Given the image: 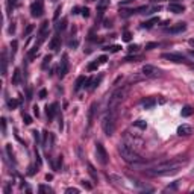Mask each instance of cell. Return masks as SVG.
I'll return each instance as SVG.
<instances>
[{"label":"cell","instance_id":"6da1fadb","mask_svg":"<svg viewBox=\"0 0 194 194\" xmlns=\"http://www.w3.org/2000/svg\"><path fill=\"white\" fill-rule=\"evenodd\" d=\"M184 164H185L184 161H178V159L164 161V162H159V164L147 168V175H150V176H168V175L179 172V168H182Z\"/></svg>","mask_w":194,"mask_h":194},{"label":"cell","instance_id":"7a4b0ae2","mask_svg":"<svg viewBox=\"0 0 194 194\" xmlns=\"http://www.w3.org/2000/svg\"><path fill=\"white\" fill-rule=\"evenodd\" d=\"M118 153L121 155V158H123L128 164H132V165L141 164V162L144 161V158H141V155L137 152V149L132 147L131 144H128L126 141L120 143V146H118Z\"/></svg>","mask_w":194,"mask_h":194},{"label":"cell","instance_id":"3957f363","mask_svg":"<svg viewBox=\"0 0 194 194\" xmlns=\"http://www.w3.org/2000/svg\"><path fill=\"white\" fill-rule=\"evenodd\" d=\"M131 90V85H123L120 88H117L111 97H109V102H108V111H115L118 112L120 111V105L123 103V100L128 97V93Z\"/></svg>","mask_w":194,"mask_h":194},{"label":"cell","instance_id":"277c9868","mask_svg":"<svg viewBox=\"0 0 194 194\" xmlns=\"http://www.w3.org/2000/svg\"><path fill=\"white\" fill-rule=\"evenodd\" d=\"M117 120H118V112L115 111H106L105 117H103V131L108 137H111L115 131V126H117Z\"/></svg>","mask_w":194,"mask_h":194},{"label":"cell","instance_id":"5b68a950","mask_svg":"<svg viewBox=\"0 0 194 194\" xmlns=\"http://www.w3.org/2000/svg\"><path fill=\"white\" fill-rule=\"evenodd\" d=\"M96 155H97V159H99V162H100L102 165H106V164H108V161H109L108 152H106V149H105L100 143L96 144Z\"/></svg>","mask_w":194,"mask_h":194},{"label":"cell","instance_id":"8992f818","mask_svg":"<svg viewBox=\"0 0 194 194\" xmlns=\"http://www.w3.org/2000/svg\"><path fill=\"white\" fill-rule=\"evenodd\" d=\"M141 73H143L146 77H158V76H161V70L156 68L155 65H150V64H146V65L141 68Z\"/></svg>","mask_w":194,"mask_h":194},{"label":"cell","instance_id":"52a82bcc","mask_svg":"<svg viewBox=\"0 0 194 194\" xmlns=\"http://www.w3.org/2000/svg\"><path fill=\"white\" fill-rule=\"evenodd\" d=\"M162 59H167V61H172V62H176V64H181V62H188L187 58L181 53H175V52H170V53H164L162 55Z\"/></svg>","mask_w":194,"mask_h":194},{"label":"cell","instance_id":"ba28073f","mask_svg":"<svg viewBox=\"0 0 194 194\" xmlns=\"http://www.w3.org/2000/svg\"><path fill=\"white\" fill-rule=\"evenodd\" d=\"M43 12H44L43 2H41V0L33 2V3H32V6H30V15H32V17H35V18H38V17H41V15H43Z\"/></svg>","mask_w":194,"mask_h":194},{"label":"cell","instance_id":"9c48e42d","mask_svg":"<svg viewBox=\"0 0 194 194\" xmlns=\"http://www.w3.org/2000/svg\"><path fill=\"white\" fill-rule=\"evenodd\" d=\"M68 73V56L62 55V61L59 64V77H64Z\"/></svg>","mask_w":194,"mask_h":194},{"label":"cell","instance_id":"30bf717a","mask_svg":"<svg viewBox=\"0 0 194 194\" xmlns=\"http://www.w3.org/2000/svg\"><path fill=\"white\" fill-rule=\"evenodd\" d=\"M108 6H109V0H99V3H97V20H100L103 17V12L106 11Z\"/></svg>","mask_w":194,"mask_h":194},{"label":"cell","instance_id":"8fae6325","mask_svg":"<svg viewBox=\"0 0 194 194\" xmlns=\"http://www.w3.org/2000/svg\"><path fill=\"white\" fill-rule=\"evenodd\" d=\"M47 32H49V21H43L41 23V27H39V41H38V44H41L46 39Z\"/></svg>","mask_w":194,"mask_h":194},{"label":"cell","instance_id":"7c38bea8","mask_svg":"<svg viewBox=\"0 0 194 194\" xmlns=\"http://www.w3.org/2000/svg\"><path fill=\"white\" fill-rule=\"evenodd\" d=\"M58 108H59V105L55 102V103H52V105H49L47 108H46V112H47V118L49 120H53V117L56 115V112H58Z\"/></svg>","mask_w":194,"mask_h":194},{"label":"cell","instance_id":"4fadbf2b","mask_svg":"<svg viewBox=\"0 0 194 194\" xmlns=\"http://www.w3.org/2000/svg\"><path fill=\"white\" fill-rule=\"evenodd\" d=\"M193 134V129H191V126H188V124H181L179 128H178V135H181V137H188V135H191Z\"/></svg>","mask_w":194,"mask_h":194},{"label":"cell","instance_id":"5bb4252c","mask_svg":"<svg viewBox=\"0 0 194 194\" xmlns=\"http://www.w3.org/2000/svg\"><path fill=\"white\" fill-rule=\"evenodd\" d=\"M168 11L170 12H173V14H182L184 11H185V8L182 6V5H179V3H170L168 5Z\"/></svg>","mask_w":194,"mask_h":194},{"label":"cell","instance_id":"9a60e30c","mask_svg":"<svg viewBox=\"0 0 194 194\" xmlns=\"http://www.w3.org/2000/svg\"><path fill=\"white\" fill-rule=\"evenodd\" d=\"M187 29V24L185 23H178V24H173L170 29H168V32L170 33H181V32H184Z\"/></svg>","mask_w":194,"mask_h":194},{"label":"cell","instance_id":"2e32d148","mask_svg":"<svg viewBox=\"0 0 194 194\" xmlns=\"http://www.w3.org/2000/svg\"><path fill=\"white\" fill-rule=\"evenodd\" d=\"M49 47L53 50V52H56V50H59L61 49V38L56 35V36H53L52 39H50V43H49Z\"/></svg>","mask_w":194,"mask_h":194},{"label":"cell","instance_id":"e0dca14e","mask_svg":"<svg viewBox=\"0 0 194 194\" xmlns=\"http://www.w3.org/2000/svg\"><path fill=\"white\" fill-rule=\"evenodd\" d=\"M96 108H97V103H91L90 109H88V128H91L93 121H94V112H96Z\"/></svg>","mask_w":194,"mask_h":194},{"label":"cell","instance_id":"ac0fdd59","mask_svg":"<svg viewBox=\"0 0 194 194\" xmlns=\"http://www.w3.org/2000/svg\"><path fill=\"white\" fill-rule=\"evenodd\" d=\"M141 105L144 106V109H150V108H153L156 105V100L153 97H146V99L141 100Z\"/></svg>","mask_w":194,"mask_h":194},{"label":"cell","instance_id":"d6986e66","mask_svg":"<svg viewBox=\"0 0 194 194\" xmlns=\"http://www.w3.org/2000/svg\"><path fill=\"white\" fill-rule=\"evenodd\" d=\"M102 80V76H99V77H91V79H88L87 80V85H88V88L90 90H94L97 85H99V82Z\"/></svg>","mask_w":194,"mask_h":194},{"label":"cell","instance_id":"ffe728a7","mask_svg":"<svg viewBox=\"0 0 194 194\" xmlns=\"http://www.w3.org/2000/svg\"><path fill=\"white\" fill-rule=\"evenodd\" d=\"M87 80H88V79H87L85 76H79V77L76 79V85H74V91H79V90H80V88H82V87H83V85L87 83Z\"/></svg>","mask_w":194,"mask_h":194},{"label":"cell","instance_id":"44dd1931","mask_svg":"<svg viewBox=\"0 0 194 194\" xmlns=\"http://www.w3.org/2000/svg\"><path fill=\"white\" fill-rule=\"evenodd\" d=\"M6 70H8V58H6V52L2 53V74L5 76L6 74Z\"/></svg>","mask_w":194,"mask_h":194},{"label":"cell","instance_id":"7402d4cb","mask_svg":"<svg viewBox=\"0 0 194 194\" xmlns=\"http://www.w3.org/2000/svg\"><path fill=\"white\" fill-rule=\"evenodd\" d=\"M20 82H21V71H20V68H15L14 76H12V83L14 85H18Z\"/></svg>","mask_w":194,"mask_h":194},{"label":"cell","instance_id":"603a6c76","mask_svg":"<svg viewBox=\"0 0 194 194\" xmlns=\"http://www.w3.org/2000/svg\"><path fill=\"white\" fill-rule=\"evenodd\" d=\"M193 112H194V109L191 108V106H188V105H187V106H184V108H182L181 115H182V117H191V115H193Z\"/></svg>","mask_w":194,"mask_h":194},{"label":"cell","instance_id":"cb8c5ba5","mask_svg":"<svg viewBox=\"0 0 194 194\" xmlns=\"http://www.w3.org/2000/svg\"><path fill=\"white\" fill-rule=\"evenodd\" d=\"M158 21H159V18L155 17V18H152V20H149V21H144L141 26H143L144 29H150V27H153V24H156Z\"/></svg>","mask_w":194,"mask_h":194},{"label":"cell","instance_id":"d4e9b609","mask_svg":"<svg viewBox=\"0 0 194 194\" xmlns=\"http://www.w3.org/2000/svg\"><path fill=\"white\" fill-rule=\"evenodd\" d=\"M38 46H39V44H35V46L29 50V53H27V58H29V59H33V58L36 56V53H38Z\"/></svg>","mask_w":194,"mask_h":194},{"label":"cell","instance_id":"484cf974","mask_svg":"<svg viewBox=\"0 0 194 194\" xmlns=\"http://www.w3.org/2000/svg\"><path fill=\"white\" fill-rule=\"evenodd\" d=\"M65 26H67V18H62V20L56 24V30H58V32H59V30H64Z\"/></svg>","mask_w":194,"mask_h":194},{"label":"cell","instance_id":"4316f807","mask_svg":"<svg viewBox=\"0 0 194 194\" xmlns=\"http://www.w3.org/2000/svg\"><path fill=\"white\" fill-rule=\"evenodd\" d=\"M134 124H135L137 128H140V129H143V131H144V129L147 128V123H146L144 120H137V121H135Z\"/></svg>","mask_w":194,"mask_h":194},{"label":"cell","instance_id":"83f0119b","mask_svg":"<svg viewBox=\"0 0 194 194\" xmlns=\"http://www.w3.org/2000/svg\"><path fill=\"white\" fill-rule=\"evenodd\" d=\"M88 172H90L91 178H93L94 181H97V173H96V170H94V167H93L91 164H88Z\"/></svg>","mask_w":194,"mask_h":194},{"label":"cell","instance_id":"f1b7e54d","mask_svg":"<svg viewBox=\"0 0 194 194\" xmlns=\"http://www.w3.org/2000/svg\"><path fill=\"white\" fill-rule=\"evenodd\" d=\"M121 49V46H109V47H105V50H108V52H111V53H115V52H118Z\"/></svg>","mask_w":194,"mask_h":194},{"label":"cell","instance_id":"f546056e","mask_svg":"<svg viewBox=\"0 0 194 194\" xmlns=\"http://www.w3.org/2000/svg\"><path fill=\"white\" fill-rule=\"evenodd\" d=\"M50 61H52V56H50V55H46V56H44V61H43V65H41V67H43V68H47V65L50 64Z\"/></svg>","mask_w":194,"mask_h":194},{"label":"cell","instance_id":"4dcf8cb0","mask_svg":"<svg viewBox=\"0 0 194 194\" xmlns=\"http://www.w3.org/2000/svg\"><path fill=\"white\" fill-rule=\"evenodd\" d=\"M39 193H47V194H50V193H53V190H52L50 187H46V185H39Z\"/></svg>","mask_w":194,"mask_h":194},{"label":"cell","instance_id":"1f68e13d","mask_svg":"<svg viewBox=\"0 0 194 194\" xmlns=\"http://www.w3.org/2000/svg\"><path fill=\"white\" fill-rule=\"evenodd\" d=\"M35 29V26L33 24H27V27L24 29V36H29L30 33H32V30Z\"/></svg>","mask_w":194,"mask_h":194},{"label":"cell","instance_id":"d6a6232c","mask_svg":"<svg viewBox=\"0 0 194 194\" xmlns=\"http://www.w3.org/2000/svg\"><path fill=\"white\" fill-rule=\"evenodd\" d=\"M18 103H20V102H18V100H14V99H12V100H8V106H9L11 109H15V108L18 106Z\"/></svg>","mask_w":194,"mask_h":194},{"label":"cell","instance_id":"836d02e7","mask_svg":"<svg viewBox=\"0 0 194 194\" xmlns=\"http://www.w3.org/2000/svg\"><path fill=\"white\" fill-rule=\"evenodd\" d=\"M178 187H179V182H175L173 185H168L164 191H165V193H167V191H175V190H178Z\"/></svg>","mask_w":194,"mask_h":194},{"label":"cell","instance_id":"e575fe53","mask_svg":"<svg viewBox=\"0 0 194 194\" xmlns=\"http://www.w3.org/2000/svg\"><path fill=\"white\" fill-rule=\"evenodd\" d=\"M6 153H8V156L11 158V161H14V153H12V147H11V144L6 146Z\"/></svg>","mask_w":194,"mask_h":194},{"label":"cell","instance_id":"d590c367","mask_svg":"<svg viewBox=\"0 0 194 194\" xmlns=\"http://www.w3.org/2000/svg\"><path fill=\"white\" fill-rule=\"evenodd\" d=\"M17 46H18V43L14 39L12 43H11V52H12V56L15 55V52H17Z\"/></svg>","mask_w":194,"mask_h":194},{"label":"cell","instance_id":"8d00e7d4","mask_svg":"<svg viewBox=\"0 0 194 194\" xmlns=\"http://www.w3.org/2000/svg\"><path fill=\"white\" fill-rule=\"evenodd\" d=\"M131 38H132V35H131V32H129V30H126V32L123 33V39L129 43V41H131Z\"/></svg>","mask_w":194,"mask_h":194},{"label":"cell","instance_id":"74e56055","mask_svg":"<svg viewBox=\"0 0 194 194\" xmlns=\"http://www.w3.org/2000/svg\"><path fill=\"white\" fill-rule=\"evenodd\" d=\"M99 65H100V64H99L97 61H96V62H91V64L88 65V70H90V71H93V70H96V68H97Z\"/></svg>","mask_w":194,"mask_h":194},{"label":"cell","instance_id":"f35d334b","mask_svg":"<svg viewBox=\"0 0 194 194\" xmlns=\"http://www.w3.org/2000/svg\"><path fill=\"white\" fill-rule=\"evenodd\" d=\"M138 50H140V46H137V44H134V46L129 47V52H131V53H137Z\"/></svg>","mask_w":194,"mask_h":194},{"label":"cell","instance_id":"ab89813d","mask_svg":"<svg viewBox=\"0 0 194 194\" xmlns=\"http://www.w3.org/2000/svg\"><path fill=\"white\" fill-rule=\"evenodd\" d=\"M106 61H108V56H106V55H102V56H99V59H97L99 64H105Z\"/></svg>","mask_w":194,"mask_h":194},{"label":"cell","instance_id":"60d3db41","mask_svg":"<svg viewBox=\"0 0 194 194\" xmlns=\"http://www.w3.org/2000/svg\"><path fill=\"white\" fill-rule=\"evenodd\" d=\"M23 120H24V123H26V124H30V123H32V117H30V115H27V114H24V115H23Z\"/></svg>","mask_w":194,"mask_h":194},{"label":"cell","instance_id":"b9f144b4","mask_svg":"<svg viewBox=\"0 0 194 194\" xmlns=\"http://www.w3.org/2000/svg\"><path fill=\"white\" fill-rule=\"evenodd\" d=\"M59 14H61V6H58V8H56V11H55V15H53V20H55V21L59 18Z\"/></svg>","mask_w":194,"mask_h":194},{"label":"cell","instance_id":"7bdbcfd3","mask_svg":"<svg viewBox=\"0 0 194 194\" xmlns=\"http://www.w3.org/2000/svg\"><path fill=\"white\" fill-rule=\"evenodd\" d=\"M46 96H47V91L43 88V90H39V93H38V97L39 99H46Z\"/></svg>","mask_w":194,"mask_h":194},{"label":"cell","instance_id":"ee69618b","mask_svg":"<svg viewBox=\"0 0 194 194\" xmlns=\"http://www.w3.org/2000/svg\"><path fill=\"white\" fill-rule=\"evenodd\" d=\"M47 137H49V132H47V131H44V132H43V146H46V144H47Z\"/></svg>","mask_w":194,"mask_h":194},{"label":"cell","instance_id":"f6af8a7d","mask_svg":"<svg viewBox=\"0 0 194 194\" xmlns=\"http://www.w3.org/2000/svg\"><path fill=\"white\" fill-rule=\"evenodd\" d=\"M65 193H67V194H77V193H79V190H77V188H67V190H65Z\"/></svg>","mask_w":194,"mask_h":194},{"label":"cell","instance_id":"bcb514c9","mask_svg":"<svg viewBox=\"0 0 194 194\" xmlns=\"http://www.w3.org/2000/svg\"><path fill=\"white\" fill-rule=\"evenodd\" d=\"M61 165H62V156H58V164L55 165V170H59Z\"/></svg>","mask_w":194,"mask_h":194},{"label":"cell","instance_id":"7dc6e473","mask_svg":"<svg viewBox=\"0 0 194 194\" xmlns=\"http://www.w3.org/2000/svg\"><path fill=\"white\" fill-rule=\"evenodd\" d=\"M80 11H82V15H83V17H85V18H87V17H88V15H90V11H88V8H82V9H80Z\"/></svg>","mask_w":194,"mask_h":194},{"label":"cell","instance_id":"c3c4849f","mask_svg":"<svg viewBox=\"0 0 194 194\" xmlns=\"http://www.w3.org/2000/svg\"><path fill=\"white\" fill-rule=\"evenodd\" d=\"M2 129H3V135H6V120L2 118Z\"/></svg>","mask_w":194,"mask_h":194},{"label":"cell","instance_id":"681fc988","mask_svg":"<svg viewBox=\"0 0 194 194\" xmlns=\"http://www.w3.org/2000/svg\"><path fill=\"white\" fill-rule=\"evenodd\" d=\"M17 2H18V0H8V9H11L12 6H15Z\"/></svg>","mask_w":194,"mask_h":194},{"label":"cell","instance_id":"f907efd6","mask_svg":"<svg viewBox=\"0 0 194 194\" xmlns=\"http://www.w3.org/2000/svg\"><path fill=\"white\" fill-rule=\"evenodd\" d=\"M135 59H138V56H126V58H124V61H128V62L135 61Z\"/></svg>","mask_w":194,"mask_h":194},{"label":"cell","instance_id":"816d5d0a","mask_svg":"<svg viewBox=\"0 0 194 194\" xmlns=\"http://www.w3.org/2000/svg\"><path fill=\"white\" fill-rule=\"evenodd\" d=\"M156 46H158L156 43H152V44H147V46H146V49H147V50H150V49H153V47H156Z\"/></svg>","mask_w":194,"mask_h":194},{"label":"cell","instance_id":"f5cc1de1","mask_svg":"<svg viewBox=\"0 0 194 194\" xmlns=\"http://www.w3.org/2000/svg\"><path fill=\"white\" fill-rule=\"evenodd\" d=\"M30 99H32V88L27 90V100H30Z\"/></svg>","mask_w":194,"mask_h":194},{"label":"cell","instance_id":"db71d44e","mask_svg":"<svg viewBox=\"0 0 194 194\" xmlns=\"http://www.w3.org/2000/svg\"><path fill=\"white\" fill-rule=\"evenodd\" d=\"M33 138H35V141H39V135H38L36 131H33Z\"/></svg>","mask_w":194,"mask_h":194},{"label":"cell","instance_id":"11a10c76","mask_svg":"<svg viewBox=\"0 0 194 194\" xmlns=\"http://www.w3.org/2000/svg\"><path fill=\"white\" fill-rule=\"evenodd\" d=\"M68 46H70V47H76V46H77V41H70Z\"/></svg>","mask_w":194,"mask_h":194},{"label":"cell","instance_id":"9f6ffc18","mask_svg":"<svg viewBox=\"0 0 194 194\" xmlns=\"http://www.w3.org/2000/svg\"><path fill=\"white\" fill-rule=\"evenodd\" d=\"M33 114H35L36 117L39 115V111H38V106H33Z\"/></svg>","mask_w":194,"mask_h":194},{"label":"cell","instance_id":"6f0895ef","mask_svg":"<svg viewBox=\"0 0 194 194\" xmlns=\"http://www.w3.org/2000/svg\"><path fill=\"white\" fill-rule=\"evenodd\" d=\"M82 185H83V187H85V188H87V190H91V185H90V184H87V182H85V181H83V182H82Z\"/></svg>","mask_w":194,"mask_h":194},{"label":"cell","instance_id":"680465c9","mask_svg":"<svg viewBox=\"0 0 194 194\" xmlns=\"http://www.w3.org/2000/svg\"><path fill=\"white\" fill-rule=\"evenodd\" d=\"M14 30H15V26H14V24H12V26H11V27H9V32H11V33H12V32H14Z\"/></svg>","mask_w":194,"mask_h":194},{"label":"cell","instance_id":"91938a15","mask_svg":"<svg viewBox=\"0 0 194 194\" xmlns=\"http://www.w3.org/2000/svg\"><path fill=\"white\" fill-rule=\"evenodd\" d=\"M152 3H161V2H164V0H150Z\"/></svg>","mask_w":194,"mask_h":194},{"label":"cell","instance_id":"94428289","mask_svg":"<svg viewBox=\"0 0 194 194\" xmlns=\"http://www.w3.org/2000/svg\"><path fill=\"white\" fill-rule=\"evenodd\" d=\"M88 2H94V0H88Z\"/></svg>","mask_w":194,"mask_h":194}]
</instances>
